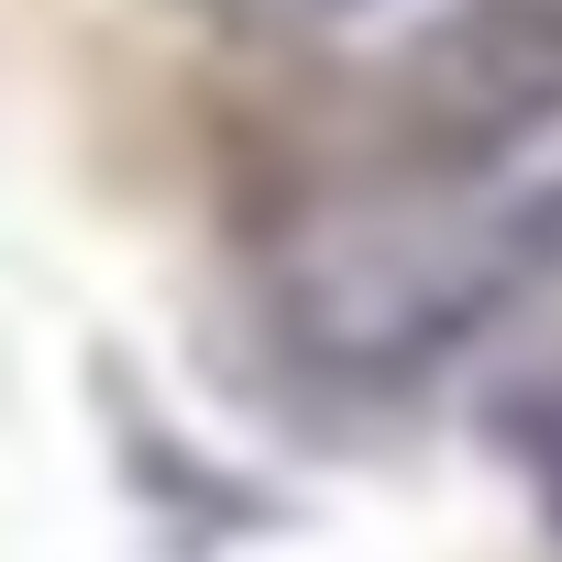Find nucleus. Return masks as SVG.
I'll use <instances>...</instances> for the list:
<instances>
[{
	"label": "nucleus",
	"mask_w": 562,
	"mask_h": 562,
	"mask_svg": "<svg viewBox=\"0 0 562 562\" xmlns=\"http://www.w3.org/2000/svg\"><path fill=\"white\" fill-rule=\"evenodd\" d=\"M485 441H496V463L518 474L529 518L562 540V353L496 386V408H485Z\"/></svg>",
	"instance_id": "nucleus-3"
},
{
	"label": "nucleus",
	"mask_w": 562,
	"mask_h": 562,
	"mask_svg": "<svg viewBox=\"0 0 562 562\" xmlns=\"http://www.w3.org/2000/svg\"><path fill=\"white\" fill-rule=\"evenodd\" d=\"M562 133V0H441L375 78V155L408 188H485Z\"/></svg>",
	"instance_id": "nucleus-1"
},
{
	"label": "nucleus",
	"mask_w": 562,
	"mask_h": 562,
	"mask_svg": "<svg viewBox=\"0 0 562 562\" xmlns=\"http://www.w3.org/2000/svg\"><path fill=\"white\" fill-rule=\"evenodd\" d=\"M562 288V177H529L485 210H463L441 243H408V265L353 276V299L310 310L321 353L364 364V375H419L441 353H463L474 331H496L507 310H540Z\"/></svg>",
	"instance_id": "nucleus-2"
}]
</instances>
